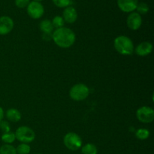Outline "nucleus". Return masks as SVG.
<instances>
[{"instance_id": "nucleus-1", "label": "nucleus", "mask_w": 154, "mask_h": 154, "mask_svg": "<svg viewBox=\"0 0 154 154\" xmlns=\"http://www.w3.org/2000/svg\"><path fill=\"white\" fill-rule=\"evenodd\" d=\"M75 34L66 27L57 29L52 34V38L57 45L63 48H70L75 42Z\"/></svg>"}, {"instance_id": "nucleus-2", "label": "nucleus", "mask_w": 154, "mask_h": 154, "mask_svg": "<svg viewBox=\"0 0 154 154\" xmlns=\"http://www.w3.org/2000/svg\"><path fill=\"white\" fill-rule=\"evenodd\" d=\"M114 48L122 55H132L134 51V45L129 38L124 35L118 36L114 40Z\"/></svg>"}, {"instance_id": "nucleus-3", "label": "nucleus", "mask_w": 154, "mask_h": 154, "mask_svg": "<svg viewBox=\"0 0 154 154\" xmlns=\"http://www.w3.org/2000/svg\"><path fill=\"white\" fill-rule=\"evenodd\" d=\"M90 90L84 84H78L72 87L69 92L70 97L75 101H82L88 97Z\"/></svg>"}, {"instance_id": "nucleus-4", "label": "nucleus", "mask_w": 154, "mask_h": 154, "mask_svg": "<svg viewBox=\"0 0 154 154\" xmlns=\"http://www.w3.org/2000/svg\"><path fill=\"white\" fill-rule=\"evenodd\" d=\"M15 137L20 142L28 144L34 141L35 138V134L31 128L27 126H20L17 129Z\"/></svg>"}, {"instance_id": "nucleus-5", "label": "nucleus", "mask_w": 154, "mask_h": 154, "mask_svg": "<svg viewBox=\"0 0 154 154\" xmlns=\"http://www.w3.org/2000/svg\"><path fill=\"white\" fill-rule=\"evenodd\" d=\"M63 142L65 146L72 151L78 150L82 146V140L81 137L74 132L66 134L63 138Z\"/></svg>"}, {"instance_id": "nucleus-6", "label": "nucleus", "mask_w": 154, "mask_h": 154, "mask_svg": "<svg viewBox=\"0 0 154 154\" xmlns=\"http://www.w3.org/2000/svg\"><path fill=\"white\" fill-rule=\"evenodd\" d=\"M136 116L138 120L141 123H151L154 120V111L153 108H150V107H141L137 110Z\"/></svg>"}, {"instance_id": "nucleus-7", "label": "nucleus", "mask_w": 154, "mask_h": 154, "mask_svg": "<svg viewBox=\"0 0 154 154\" xmlns=\"http://www.w3.org/2000/svg\"><path fill=\"white\" fill-rule=\"evenodd\" d=\"M45 8L42 4L39 2L32 1L27 6V14L32 19H39L43 16Z\"/></svg>"}, {"instance_id": "nucleus-8", "label": "nucleus", "mask_w": 154, "mask_h": 154, "mask_svg": "<svg viewBox=\"0 0 154 154\" xmlns=\"http://www.w3.org/2000/svg\"><path fill=\"white\" fill-rule=\"evenodd\" d=\"M127 26L130 29L137 30L142 24V18L141 14L137 12H132L127 17Z\"/></svg>"}, {"instance_id": "nucleus-9", "label": "nucleus", "mask_w": 154, "mask_h": 154, "mask_svg": "<svg viewBox=\"0 0 154 154\" xmlns=\"http://www.w3.org/2000/svg\"><path fill=\"white\" fill-rule=\"evenodd\" d=\"M14 27V21L8 16H2L0 17V35L8 34Z\"/></svg>"}, {"instance_id": "nucleus-10", "label": "nucleus", "mask_w": 154, "mask_h": 154, "mask_svg": "<svg viewBox=\"0 0 154 154\" xmlns=\"http://www.w3.org/2000/svg\"><path fill=\"white\" fill-rule=\"evenodd\" d=\"M138 0H117L119 8L123 12L129 13L136 9Z\"/></svg>"}, {"instance_id": "nucleus-11", "label": "nucleus", "mask_w": 154, "mask_h": 154, "mask_svg": "<svg viewBox=\"0 0 154 154\" xmlns=\"http://www.w3.org/2000/svg\"><path fill=\"white\" fill-rule=\"evenodd\" d=\"M63 16L64 21L69 23H73L77 20L78 13L75 8L72 6H68L63 11Z\"/></svg>"}, {"instance_id": "nucleus-12", "label": "nucleus", "mask_w": 154, "mask_h": 154, "mask_svg": "<svg viewBox=\"0 0 154 154\" xmlns=\"http://www.w3.org/2000/svg\"><path fill=\"white\" fill-rule=\"evenodd\" d=\"M152 51H153V45L148 42H141L135 48V53L140 57H145L149 55Z\"/></svg>"}, {"instance_id": "nucleus-13", "label": "nucleus", "mask_w": 154, "mask_h": 154, "mask_svg": "<svg viewBox=\"0 0 154 154\" xmlns=\"http://www.w3.org/2000/svg\"><path fill=\"white\" fill-rule=\"evenodd\" d=\"M6 117L10 121L16 123L21 119V114L18 110L14 109V108H11V109L8 110L7 112H6Z\"/></svg>"}, {"instance_id": "nucleus-14", "label": "nucleus", "mask_w": 154, "mask_h": 154, "mask_svg": "<svg viewBox=\"0 0 154 154\" xmlns=\"http://www.w3.org/2000/svg\"><path fill=\"white\" fill-rule=\"evenodd\" d=\"M39 28L41 31L43 32L45 34H52V32L54 30L52 22L49 20H43L39 24Z\"/></svg>"}, {"instance_id": "nucleus-15", "label": "nucleus", "mask_w": 154, "mask_h": 154, "mask_svg": "<svg viewBox=\"0 0 154 154\" xmlns=\"http://www.w3.org/2000/svg\"><path fill=\"white\" fill-rule=\"evenodd\" d=\"M81 153L83 154H97V147L93 144H87L82 147Z\"/></svg>"}, {"instance_id": "nucleus-16", "label": "nucleus", "mask_w": 154, "mask_h": 154, "mask_svg": "<svg viewBox=\"0 0 154 154\" xmlns=\"http://www.w3.org/2000/svg\"><path fill=\"white\" fill-rule=\"evenodd\" d=\"M0 154H17L16 148L11 144H3L0 147Z\"/></svg>"}, {"instance_id": "nucleus-17", "label": "nucleus", "mask_w": 154, "mask_h": 154, "mask_svg": "<svg viewBox=\"0 0 154 154\" xmlns=\"http://www.w3.org/2000/svg\"><path fill=\"white\" fill-rule=\"evenodd\" d=\"M2 141L3 142L6 143V144H11L16 139V137H15V134L13 132H7V133H4L2 135Z\"/></svg>"}, {"instance_id": "nucleus-18", "label": "nucleus", "mask_w": 154, "mask_h": 154, "mask_svg": "<svg viewBox=\"0 0 154 154\" xmlns=\"http://www.w3.org/2000/svg\"><path fill=\"white\" fill-rule=\"evenodd\" d=\"M16 150H17V153L18 154H29L30 153L31 148H30L29 144H25V143H23V144H20V145H18V147H17Z\"/></svg>"}, {"instance_id": "nucleus-19", "label": "nucleus", "mask_w": 154, "mask_h": 154, "mask_svg": "<svg viewBox=\"0 0 154 154\" xmlns=\"http://www.w3.org/2000/svg\"><path fill=\"white\" fill-rule=\"evenodd\" d=\"M51 22H52L54 28L55 27V28L57 29H60L64 26L65 21L64 20H63V17H60V16L54 17V18L53 19V20L51 21Z\"/></svg>"}, {"instance_id": "nucleus-20", "label": "nucleus", "mask_w": 154, "mask_h": 154, "mask_svg": "<svg viewBox=\"0 0 154 154\" xmlns=\"http://www.w3.org/2000/svg\"><path fill=\"white\" fill-rule=\"evenodd\" d=\"M137 138L140 140H145L150 135V132L147 129H139L136 131V133H135Z\"/></svg>"}, {"instance_id": "nucleus-21", "label": "nucleus", "mask_w": 154, "mask_h": 154, "mask_svg": "<svg viewBox=\"0 0 154 154\" xmlns=\"http://www.w3.org/2000/svg\"><path fill=\"white\" fill-rule=\"evenodd\" d=\"M136 9L137 11H138L137 13H138L139 14H147V12L149 11L148 5L144 2L138 3V5H137Z\"/></svg>"}, {"instance_id": "nucleus-22", "label": "nucleus", "mask_w": 154, "mask_h": 154, "mask_svg": "<svg viewBox=\"0 0 154 154\" xmlns=\"http://www.w3.org/2000/svg\"><path fill=\"white\" fill-rule=\"evenodd\" d=\"M54 4L59 8H66L69 6L71 0H52Z\"/></svg>"}, {"instance_id": "nucleus-23", "label": "nucleus", "mask_w": 154, "mask_h": 154, "mask_svg": "<svg viewBox=\"0 0 154 154\" xmlns=\"http://www.w3.org/2000/svg\"><path fill=\"white\" fill-rule=\"evenodd\" d=\"M0 129H2L4 133H7L9 132L11 130L10 126H9V123L7 121H5V120H1L0 121Z\"/></svg>"}, {"instance_id": "nucleus-24", "label": "nucleus", "mask_w": 154, "mask_h": 154, "mask_svg": "<svg viewBox=\"0 0 154 154\" xmlns=\"http://www.w3.org/2000/svg\"><path fill=\"white\" fill-rule=\"evenodd\" d=\"M30 0H15V5L19 8H24L29 4Z\"/></svg>"}, {"instance_id": "nucleus-25", "label": "nucleus", "mask_w": 154, "mask_h": 154, "mask_svg": "<svg viewBox=\"0 0 154 154\" xmlns=\"http://www.w3.org/2000/svg\"><path fill=\"white\" fill-rule=\"evenodd\" d=\"M52 38V34H43V39L46 41H50Z\"/></svg>"}, {"instance_id": "nucleus-26", "label": "nucleus", "mask_w": 154, "mask_h": 154, "mask_svg": "<svg viewBox=\"0 0 154 154\" xmlns=\"http://www.w3.org/2000/svg\"><path fill=\"white\" fill-rule=\"evenodd\" d=\"M3 117H4V111H3L2 108L0 107V121L2 120Z\"/></svg>"}, {"instance_id": "nucleus-27", "label": "nucleus", "mask_w": 154, "mask_h": 154, "mask_svg": "<svg viewBox=\"0 0 154 154\" xmlns=\"http://www.w3.org/2000/svg\"><path fill=\"white\" fill-rule=\"evenodd\" d=\"M33 1H35V2H40L41 1H42V0H33Z\"/></svg>"}, {"instance_id": "nucleus-28", "label": "nucleus", "mask_w": 154, "mask_h": 154, "mask_svg": "<svg viewBox=\"0 0 154 154\" xmlns=\"http://www.w3.org/2000/svg\"><path fill=\"white\" fill-rule=\"evenodd\" d=\"M38 154H40V153H38Z\"/></svg>"}]
</instances>
